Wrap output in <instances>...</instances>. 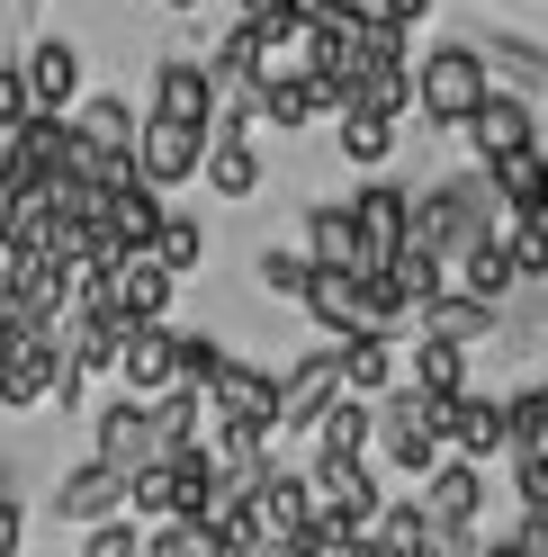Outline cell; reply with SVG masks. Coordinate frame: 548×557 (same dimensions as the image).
I'll list each match as a JSON object with an SVG mask.
<instances>
[{"mask_svg":"<svg viewBox=\"0 0 548 557\" xmlns=\"http://www.w3.org/2000/svg\"><path fill=\"white\" fill-rule=\"evenodd\" d=\"M495 234V181L486 171H468V181H440L432 198H414V216H404V243H423V252L459 261L468 243Z\"/></svg>","mask_w":548,"mask_h":557,"instance_id":"obj_1","label":"cell"},{"mask_svg":"<svg viewBox=\"0 0 548 557\" xmlns=\"http://www.w3.org/2000/svg\"><path fill=\"white\" fill-rule=\"evenodd\" d=\"M369 459H387L396 476H423L440 459V432L423 413V387H387L378 396V413H369Z\"/></svg>","mask_w":548,"mask_h":557,"instance_id":"obj_2","label":"cell"},{"mask_svg":"<svg viewBox=\"0 0 548 557\" xmlns=\"http://www.w3.org/2000/svg\"><path fill=\"white\" fill-rule=\"evenodd\" d=\"M486 54H476V46H432L423 63H414V109L432 117V126H459L468 109H476V99H486Z\"/></svg>","mask_w":548,"mask_h":557,"instance_id":"obj_3","label":"cell"},{"mask_svg":"<svg viewBox=\"0 0 548 557\" xmlns=\"http://www.w3.org/2000/svg\"><path fill=\"white\" fill-rule=\"evenodd\" d=\"M208 423H225V432H252V441H279V377L225 351V369L208 377Z\"/></svg>","mask_w":548,"mask_h":557,"instance_id":"obj_4","label":"cell"},{"mask_svg":"<svg viewBox=\"0 0 548 557\" xmlns=\"http://www.w3.org/2000/svg\"><path fill=\"white\" fill-rule=\"evenodd\" d=\"M198 162H208V126H189V117H135V171H145L153 189L198 181Z\"/></svg>","mask_w":548,"mask_h":557,"instance_id":"obj_5","label":"cell"},{"mask_svg":"<svg viewBox=\"0 0 548 557\" xmlns=\"http://www.w3.org/2000/svg\"><path fill=\"white\" fill-rule=\"evenodd\" d=\"M54 369H63V324H27L18 351L0 360V405H10V413L46 405V396H54Z\"/></svg>","mask_w":548,"mask_h":557,"instance_id":"obj_6","label":"cell"},{"mask_svg":"<svg viewBox=\"0 0 548 557\" xmlns=\"http://www.w3.org/2000/svg\"><path fill=\"white\" fill-rule=\"evenodd\" d=\"M333 396H341V342L324 333L315 351L279 377V432H315V413H324Z\"/></svg>","mask_w":548,"mask_h":557,"instance_id":"obj_7","label":"cell"},{"mask_svg":"<svg viewBox=\"0 0 548 557\" xmlns=\"http://www.w3.org/2000/svg\"><path fill=\"white\" fill-rule=\"evenodd\" d=\"M423 504H432V521H440V531H476V512H486V459H468V449H459V459H432L423 468Z\"/></svg>","mask_w":548,"mask_h":557,"instance_id":"obj_8","label":"cell"},{"mask_svg":"<svg viewBox=\"0 0 548 557\" xmlns=\"http://www.w3.org/2000/svg\"><path fill=\"white\" fill-rule=\"evenodd\" d=\"M171 288H180V270H171L162 252H117V261H109V306H117L126 324L171 315Z\"/></svg>","mask_w":548,"mask_h":557,"instance_id":"obj_9","label":"cell"},{"mask_svg":"<svg viewBox=\"0 0 548 557\" xmlns=\"http://www.w3.org/2000/svg\"><path fill=\"white\" fill-rule=\"evenodd\" d=\"M315 512L341 521V531H369V512H378V476H369V459H315Z\"/></svg>","mask_w":548,"mask_h":557,"instance_id":"obj_10","label":"cell"},{"mask_svg":"<svg viewBox=\"0 0 548 557\" xmlns=\"http://www.w3.org/2000/svg\"><path fill=\"white\" fill-rule=\"evenodd\" d=\"M486 181H495L503 216H548V145H539V135H531V145H512V153H495Z\"/></svg>","mask_w":548,"mask_h":557,"instance_id":"obj_11","label":"cell"},{"mask_svg":"<svg viewBox=\"0 0 548 557\" xmlns=\"http://www.w3.org/2000/svg\"><path fill=\"white\" fill-rule=\"evenodd\" d=\"M99 459H117V468H145L162 459V432H153V396H117V405H99Z\"/></svg>","mask_w":548,"mask_h":557,"instance_id":"obj_12","label":"cell"},{"mask_svg":"<svg viewBox=\"0 0 548 557\" xmlns=\"http://www.w3.org/2000/svg\"><path fill=\"white\" fill-rule=\"evenodd\" d=\"M306 512H315V476H297V468H261V476H252V521H261V540H297Z\"/></svg>","mask_w":548,"mask_h":557,"instance_id":"obj_13","label":"cell"},{"mask_svg":"<svg viewBox=\"0 0 548 557\" xmlns=\"http://www.w3.org/2000/svg\"><path fill=\"white\" fill-rule=\"evenodd\" d=\"M468 126V145H476V162H495V153H512V145H531V99L522 90H495L486 82V99L459 117Z\"/></svg>","mask_w":548,"mask_h":557,"instance_id":"obj_14","label":"cell"},{"mask_svg":"<svg viewBox=\"0 0 548 557\" xmlns=\"http://www.w3.org/2000/svg\"><path fill=\"white\" fill-rule=\"evenodd\" d=\"M153 117H189V126H216V73L189 54H171L153 73Z\"/></svg>","mask_w":548,"mask_h":557,"instance_id":"obj_15","label":"cell"},{"mask_svg":"<svg viewBox=\"0 0 548 557\" xmlns=\"http://www.w3.org/2000/svg\"><path fill=\"white\" fill-rule=\"evenodd\" d=\"M306 261H315V270H360V261H369L351 198H324V207H306Z\"/></svg>","mask_w":548,"mask_h":557,"instance_id":"obj_16","label":"cell"},{"mask_svg":"<svg viewBox=\"0 0 548 557\" xmlns=\"http://www.w3.org/2000/svg\"><path fill=\"white\" fill-rule=\"evenodd\" d=\"M18 73H27V99H37V109H73V99H82V46L37 37L18 54Z\"/></svg>","mask_w":548,"mask_h":557,"instance_id":"obj_17","label":"cell"},{"mask_svg":"<svg viewBox=\"0 0 548 557\" xmlns=\"http://www.w3.org/2000/svg\"><path fill=\"white\" fill-rule=\"evenodd\" d=\"M351 216H360V243H369V261H387L396 243H404V216H414V189H396V181H369L351 189ZM360 261V270H369Z\"/></svg>","mask_w":548,"mask_h":557,"instance_id":"obj_18","label":"cell"},{"mask_svg":"<svg viewBox=\"0 0 548 557\" xmlns=\"http://www.w3.org/2000/svg\"><path fill=\"white\" fill-rule=\"evenodd\" d=\"M117 504H126V468L117 459H82L73 476L54 485V512L63 521H99V512H117Z\"/></svg>","mask_w":548,"mask_h":557,"instance_id":"obj_19","label":"cell"},{"mask_svg":"<svg viewBox=\"0 0 548 557\" xmlns=\"http://www.w3.org/2000/svg\"><path fill=\"white\" fill-rule=\"evenodd\" d=\"M341 342V387L351 396H387L396 387V342H387V324H360V333H333Z\"/></svg>","mask_w":548,"mask_h":557,"instance_id":"obj_20","label":"cell"},{"mask_svg":"<svg viewBox=\"0 0 548 557\" xmlns=\"http://www.w3.org/2000/svg\"><path fill=\"white\" fill-rule=\"evenodd\" d=\"M117 377L135 396H153V387H171V324L153 315V324H126L117 333Z\"/></svg>","mask_w":548,"mask_h":557,"instance_id":"obj_21","label":"cell"},{"mask_svg":"<svg viewBox=\"0 0 548 557\" xmlns=\"http://www.w3.org/2000/svg\"><path fill=\"white\" fill-rule=\"evenodd\" d=\"M369 413H378V396H351V387H341V396L315 413V459H369Z\"/></svg>","mask_w":548,"mask_h":557,"instance_id":"obj_22","label":"cell"},{"mask_svg":"<svg viewBox=\"0 0 548 557\" xmlns=\"http://www.w3.org/2000/svg\"><path fill=\"white\" fill-rule=\"evenodd\" d=\"M414 315H423V333H440V342H486L503 306H486V297H468V288H432V297L414 306Z\"/></svg>","mask_w":548,"mask_h":557,"instance_id":"obj_23","label":"cell"},{"mask_svg":"<svg viewBox=\"0 0 548 557\" xmlns=\"http://www.w3.org/2000/svg\"><path fill=\"white\" fill-rule=\"evenodd\" d=\"M450 288H468V297H486V306H503L512 288H522V270H512V252H503V234H486V243H468V252L450 261Z\"/></svg>","mask_w":548,"mask_h":557,"instance_id":"obj_24","label":"cell"},{"mask_svg":"<svg viewBox=\"0 0 548 557\" xmlns=\"http://www.w3.org/2000/svg\"><path fill=\"white\" fill-rule=\"evenodd\" d=\"M198 171H208L216 198H252L261 189V153L244 145V126H208V162H198Z\"/></svg>","mask_w":548,"mask_h":557,"instance_id":"obj_25","label":"cell"},{"mask_svg":"<svg viewBox=\"0 0 548 557\" xmlns=\"http://www.w3.org/2000/svg\"><path fill=\"white\" fill-rule=\"evenodd\" d=\"M297 306H306L324 333H360V324H369V306H360V270H315Z\"/></svg>","mask_w":548,"mask_h":557,"instance_id":"obj_26","label":"cell"},{"mask_svg":"<svg viewBox=\"0 0 548 557\" xmlns=\"http://www.w3.org/2000/svg\"><path fill=\"white\" fill-rule=\"evenodd\" d=\"M476 54H486V73H503L522 99H539V90H548V46H531V37H486Z\"/></svg>","mask_w":548,"mask_h":557,"instance_id":"obj_27","label":"cell"},{"mask_svg":"<svg viewBox=\"0 0 548 557\" xmlns=\"http://www.w3.org/2000/svg\"><path fill=\"white\" fill-rule=\"evenodd\" d=\"M341 153H351V162H369V171H378L387 153H396V117L387 109H360V99H341Z\"/></svg>","mask_w":548,"mask_h":557,"instance_id":"obj_28","label":"cell"},{"mask_svg":"<svg viewBox=\"0 0 548 557\" xmlns=\"http://www.w3.org/2000/svg\"><path fill=\"white\" fill-rule=\"evenodd\" d=\"M73 126L90 135V145H109V153H135V109L117 90H99V99H73Z\"/></svg>","mask_w":548,"mask_h":557,"instance_id":"obj_29","label":"cell"},{"mask_svg":"<svg viewBox=\"0 0 548 557\" xmlns=\"http://www.w3.org/2000/svg\"><path fill=\"white\" fill-rule=\"evenodd\" d=\"M414 387H423V396H450V387H468V342H440V333H423V342H414Z\"/></svg>","mask_w":548,"mask_h":557,"instance_id":"obj_30","label":"cell"},{"mask_svg":"<svg viewBox=\"0 0 548 557\" xmlns=\"http://www.w3.org/2000/svg\"><path fill=\"white\" fill-rule=\"evenodd\" d=\"M145 252H162L171 270H198V261H208V225H198V216H171V207H162V225H153V243H145Z\"/></svg>","mask_w":548,"mask_h":557,"instance_id":"obj_31","label":"cell"},{"mask_svg":"<svg viewBox=\"0 0 548 557\" xmlns=\"http://www.w3.org/2000/svg\"><path fill=\"white\" fill-rule=\"evenodd\" d=\"M351 99H360V109H387V117H404V99H414V63H369V73L351 82Z\"/></svg>","mask_w":548,"mask_h":557,"instance_id":"obj_32","label":"cell"},{"mask_svg":"<svg viewBox=\"0 0 548 557\" xmlns=\"http://www.w3.org/2000/svg\"><path fill=\"white\" fill-rule=\"evenodd\" d=\"M216 369H225V342L216 333H171V377H180V387H208Z\"/></svg>","mask_w":548,"mask_h":557,"instance_id":"obj_33","label":"cell"},{"mask_svg":"<svg viewBox=\"0 0 548 557\" xmlns=\"http://www.w3.org/2000/svg\"><path fill=\"white\" fill-rule=\"evenodd\" d=\"M503 252H512L522 278H548V216H512L503 225Z\"/></svg>","mask_w":548,"mask_h":557,"instance_id":"obj_34","label":"cell"},{"mask_svg":"<svg viewBox=\"0 0 548 557\" xmlns=\"http://www.w3.org/2000/svg\"><path fill=\"white\" fill-rule=\"evenodd\" d=\"M512 495H522V512H548V441L512 449Z\"/></svg>","mask_w":548,"mask_h":557,"instance_id":"obj_35","label":"cell"},{"mask_svg":"<svg viewBox=\"0 0 548 557\" xmlns=\"http://www.w3.org/2000/svg\"><path fill=\"white\" fill-rule=\"evenodd\" d=\"M503 432H512V449H522V441H548V377L522 387V396H503Z\"/></svg>","mask_w":548,"mask_h":557,"instance_id":"obj_36","label":"cell"},{"mask_svg":"<svg viewBox=\"0 0 548 557\" xmlns=\"http://www.w3.org/2000/svg\"><path fill=\"white\" fill-rule=\"evenodd\" d=\"M82 548H90V557H135V548H145V531L117 521V512H99V521H82Z\"/></svg>","mask_w":548,"mask_h":557,"instance_id":"obj_37","label":"cell"},{"mask_svg":"<svg viewBox=\"0 0 548 557\" xmlns=\"http://www.w3.org/2000/svg\"><path fill=\"white\" fill-rule=\"evenodd\" d=\"M306 278H315L306 252H261V288H270V297H306Z\"/></svg>","mask_w":548,"mask_h":557,"instance_id":"obj_38","label":"cell"},{"mask_svg":"<svg viewBox=\"0 0 548 557\" xmlns=\"http://www.w3.org/2000/svg\"><path fill=\"white\" fill-rule=\"evenodd\" d=\"M27 109H37V99H27V73H18V63H0V126H18Z\"/></svg>","mask_w":548,"mask_h":557,"instance_id":"obj_39","label":"cell"},{"mask_svg":"<svg viewBox=\"0 0 548 557\" xmlns=\"http://www.w3.org/2000/svg\"><path fill=\"white\" fill-rule=\"evenodd\" d=\"M18 216H27V181H18L10 162H0V225H18Z\"/></svg>","mask_w":548,"mask_h":557,"instance_id":"obj_40","label":"cell"},{"mask_svg":"<svg viewBox=\"0 0 548 557\" xmlns=\"http://www.w3.org/2000/svg\"><path fill=\"white\" fill-rule=\"evenodd\" d=\"M18 540H27V512H18V504H0V557H10Z\"/></svg>","mask_w":548,"mask_h":557,"instance_id":"obj_41","label":"cell"},{"mask_svg":"<svg viewBox=\"0 0 548 557\" xmlns=\"http://www.w3.org/2000/svg\"><path fill=\"white\" fill-rule=\"evenodd\" d=\"M378 18H396V27H414V18H432V0H378Z\"/></svg>","mask_w":548,"mask_h":557,"instance_id":"obj_42","label":"cell"},{"mask_svg":"<svg viewBox=\"0 0 548 557\" xmlns=\"http://www.w3.org/2000/svg\"><path fill=\"white\" fill-rule=\"evenodd\" d=\"M234 10H244V18H252V10H279V0H234Z\"/></svg>","mask_w":548,"mask_h":557,"instance_id":"obj_43","label":"cell"},{"mask_svg":"<svg viewBox=\"0 0 548 557\" xmlns=\"http://www.w3.org/2000/svg\"><path fill=\"white\" fill-rule=\"evenodd\" d=\"M539 324H548V278H539Z\"/></svg>","mask_w":548,"mask_h":557,"instance_id":"obj_44","label":"cell"},{"mask_svg":"<svg viewBox=\"0 0 548 557\" xmlns=\"http://www.w3.org/2000/svg\"><path fill=\"white\" fill-rule=\"evenodd\" d=\"M171 10H198V0H171Z\"/></svg>","mask_w":548,"mask_h":557,"instance_id":"obj_45","label":"cell"},{"mask_svg":"<svg viewBox=\"0 0 548 557\" xmlns=\"http://www.w3.org/2000/svg\"><path fill=\"white\" fill-rule=\"evenodd\" d=\"M0 306H10V297H0Z\"/></svg>","mask_w":548,"mask_h":557,"instance_id":"obj_46","label":"cell"}]
</instances>
